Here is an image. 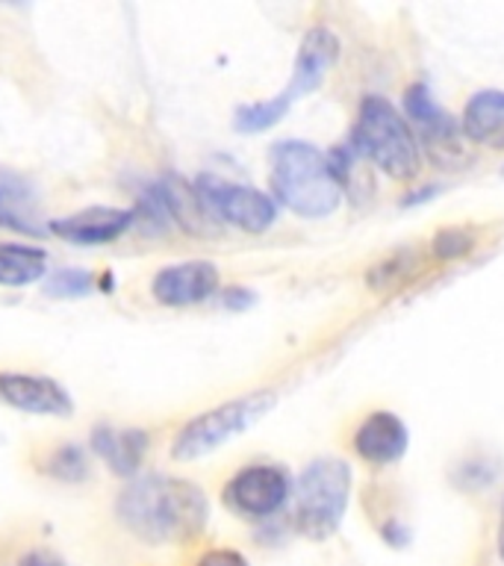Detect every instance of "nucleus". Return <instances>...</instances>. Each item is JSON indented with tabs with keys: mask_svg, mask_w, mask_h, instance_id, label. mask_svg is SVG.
Masks as SVG:
<instances>
[{
	"mask_svg": "<svg viewBox=\"0 0 504 566\" xmlns=\"http://www.w3.org/2000/svg\"><path fill=\"white\" fill-rule=\"evenodd\" d=\"M18 566H69L53 548H30L27 555L18 557Z\"/></svg>",
	"mask_w": 504,
	"mask_h": 566,
	"instance_id": "nucleus-24",
	"label": "nucleus"
},
{
	"mask_svg": "<svg viewBox=\"0 0 504 566\" xmlns=\"http://www.w3.org/2000/svg\"><path fill=\"white\" fill-rule=\"evenodd\" d=\"M292 495V481L283 467L272 463H251L242 467L228 484L221 486V502L230 513L242 520H272L286 507Z\"/></svg>",
	"mask_w": 504,
	"mask_h": 566,
	"instance_id": "nucleus-8",
	"label": "nucleus"
},
{
	"mask_svg": "<svg viewBox=\"0 0 504 566\" xmlns=\"http://www.w3.org/2000/svg\"><path fill=\"white\" fill-rule=\"evenodd\" d=\"M0 405L30 416L65 419L74 413V398L60 380L30 371H0Z\"/></svg>",
	"mask_w": 504,
	"mask_h": 566,
	"instance_id": "nucleus-9",
	"label": "nucleus"
},
{
	"mask_svg": "<svg viewBox=\"0 0 504 566\" xmlns=\"http://www.w3.org/2000/svg\"><path fill=\"white\" fill-rule=\"evenodd\" d=\"M221 283L219 269L207 260H189V263L166 265L154 274L150 281V295L162 307H195V304H203L216 295Z\"/></svg>",
	"mask_w": 504,
	"mask_h": 566,
	"instance_id": "nucleus-10",
	"label": "nucleus"
},
{
	"mask_svg": "<svg viewBox=\"0 0 504 566\" xmlns=\"http://www.w3.org/2000/svg\"><path fill=\"white\" fill-rule=\"evenodd\" d=\"M195 192L212 221H224L230 228L251 233V237H260L277 221L274 198L254 186L233 184L219 175H201L195 180Z\"/></svg>",
	"mask_w": 504,
	"mask_h": 566,
	"instance_id": "nucleus-7",
	"label": "nucleus"
},
{
	"mask_svg": "<svg viewBox=\"0 0 504 566\" xmlns=\"http://www.w3.org/2000/svg\"><path fill=\"white\" fill-rule=\"evenodd\" d=\"M269 186L274 203H283L301 219H327L343 203V186L327 154L301 139L274 142L269 150Z\"/></svg>",
	"mask_w": 504,
	"mask_h": 566,
	"instance_id": "nucleus-2",
	"label": "nucleus"
},
{
	"mask_svg": "<svg viewBox=\"0 0 504 566\" xmlns=\"http://www.w3.org/2000/svg\"><path fill=\"white\" fill-rule=\"evenodd\" d=\"M495 543H498V555H502L504 560V507H502V522H498V537H495Z\"/></svg>",
	"mask_w": 504,
	"mask_h": 566,
	"instance_id": "nucleus-27",
	"label": "nucleus"
},
{
	"mask_svg": "<svg viewBox=\"0 0 504 566\" xmlns=\"http://www.w3.org/2000/svg\"><path fill=\"white\" fill-rule=\"evenodd\" d=\"M460 130L475 145L504 150V92L481 88L469 97L460 115Z\"/></svg>",
	"mask_w": 504,
	"mask_h": 566,
	"instance_id": "nucleus-15",
	"label": "nucleus"
},
{
	"mask_svg": "<svg viewBox=\"0 0 504 566\" xmlns=\"http://www.w3.org/2000/svg\"><path fill=\"white\" fill-rule=\"evenodd\" d=\"M159 189H162V198H166V210L171 224L183 228L186 233H195V237H207L216 221L207 210H203L201 198L195 192V184L189 186L180 177H162L159 180Z\"/></svg>",
	"mask_w": 504,
	"mask_h": 566,
	"instance_id": "nucleus-16",
	"label": "nucleus"
},
{
	"mask_svg": "<svg viewBox=\"0 0 504 566\" xmlns=\"http://www.w3.org/2000/svg\"><path fill=\"white\" fill-rule=\"evenodd\" d=\"M380 534H384V539H387V546H407L410 543V528H407L405 522L401 520H387L384 522V528H380Z\"/></svg>",
	"mask_w": 504,
	"mask_h": 566,
	"instance_id": "nucleus-26",
	"label": "nucleus"
},
{
	"mask_svg": "<svg viewBox=\"0 0 504 566\" xmlns=\"http://www.w3.org/2000/svg\"><path fill=\"white\" fill-rule=\"evenodd\" d=\"M115 516L145 546H186L207 528L210 502L195 481L141 475L118 493Z\"/></svg>",
	"mask_w": 504,
	"mask_h": 566,
	"instance_id": "nucleus-1",
	"label": "nucleus"
},
{
	"mask_svg": "<svg viewBox=\"0 0 504 566\" xmlns=\"http://www.w3.org/2000/svg\"><path fill=\"white\" fill-rule=\"evenodd\" d=\"M35 198L33 192L27 189L21 180L9 175H0V228L18 230V233H30V237H39L42 233V224L35 221Z\"/></svg>",
	"mask_w": 504,
	"mask_h": 566,
	"instance_id": "nucleus-18",
	"label": "nucleus"
},
{
	"mask_svg": "<svg viewBox=\"0 0 504 566\" xmlns=\"http://www.w3.org/2000/svg\"><path fill=\"white\" fill-rule=\"evenodd\" d=\"M48 274V251L24 242H0V286L24 290Z\"/></svg>",
	"mask_w": 504,
	"mask_h": 566,
	"instance_id": "nucleus-17",
	"label": "nucleus"
},
{
	"mask_svg": "<svg viewBox=\"0 0 504 566\" xmlns=\"http://www.w3.org/2000/svg\"><path fill=\"white\" fill-rule=\"evenodd\" d=\"M475 245V237H472V230L466 228H445L440 230L437 237H433V256L440 260V263H449V260H460V256H466Z\"/></svg>",
	"mask_w": 504,
	"mask_h": 566,
	"instance_id": "nucleus-22",
	"label": "nucleus"
},
{
	"mask_svg": "<svg viewBox=\"0 0 504 566\" xmlns=\"http://www.w3.org/2000/svg\"><path fill=\"white\" fill-rule=\"evenodd\" d=\"M256 301V295L245 286H230V290L221 292V307L228 310H248Z\"/></svg>",
	"mask_w": 504,
	"mask_h": 566,
	"instance_id": "nucleus-25",
	"label": "nucleus"
},
{
	"mask_svg": "<svg viewBox=\"0 0 504 566\" xmlns=\"http://www.w3.org/2000/svg\"><path fill=\"white\" fill-rule=\"evenodd\" d=\"M198 566H251L248 564V557L237 548H210V552H203Z\"/></svg>",
	"mask_w": 504,
	"mask_h": 566,
	"instance_id": "nucleus-23",
	"label": "nucleus"
},
{
	"mask_svg": "<svg viewBox=\"0 0 504 566\" xmlns=\"http://www.w3.org/2000/svg\"><path fill=\"white\" fill-rule=\"evenodd\" d=\"M274 401H277V396L272 389H260V392L230 398L224 405L203 410L201 416L189 419L177 431L175 442H171V458L180 460V463H189V460L207 458L212 451H219L221 446L237 440L239 433L251 431L272 410Z\"/></svg>",
	"mask_w": 504,
	"mask_h": 566,
	"instance_id": "nucleus-6",
	"label": "nucleus"
},
{
	"mask_svg": "<svg viewBox=\"0 0 504 566\" xmlns=\"http://www.w3.org/2000/svg\"><path fill=\"white\" fill-rule=\"evenodd\" d=\"M351 467L339 458H318L304 467L295 481V511L292 522L301 537L322 543L334 537L348 511Z\"/></svg>",
	"mask_w": 504,
	"mask_h": 566,
	"instance_id": "nucleus-5",
	"label": "nucleus"
},
{
	"mask_svg": "<svg viewBox=\"0 0 504 566\" xmlns=\"http://www.w3.org/2000/svg\"><path fill=\"white\" fill-rule=\"evenodd\" d=\"M416 269H419V251L416 248L392 251L369 272V286L371 290H396V286L410 281V274H416Z\"/></svg>",
	"mask_w": 504,
	"mask_h": 566,
	"instance_id": "nucleus-19",
	"label": "nucleus"
},
{
	"mask_svg": "<svg viewBox=\"0 0 504 566\" xmlns=\"http://www.w3.org/2000/svg\"><path fill=\"white\" fill-rule=\"evenodd\" d=\"M95 458L104 460V467L118 478L139 475L145 454H148L150 433L141 428H113V424H97L92 437Z\"/></svg>",
	"mask_w": 504,
	"mask_h": 566,
	"instance_id": "nucleus-13",
	"label": "nucleus"
},
{
	"mask_svg": "<svg viewBox=\"0 0 504 566\" xmlns=\"http://www.w3.org/2000/svg\"><path fill=\"white\" fill-rule=\"evenodd\" d=\"M348 145L357 150V157L369 159L371 166L398 184L413 180L422 168V148L413 127L380 95H366L360 101V113Z\"/></svg>",
	"mask_w": 504,
	"mask_h": 566,
	"instance_id": "nucleus-3",
	"label": "nucleus"
},
{
	"mask_svg": "<svg viewBox=\"0 0 504 566\" xmlns=\"http://www.w3.org/2000/svg\"><path fill=\"white\" fill-rule=\"evenodd\" d=\"M44 475L65 481V484H80L88 478V458L86 451L74 446V442H62L48 454L44 463Z\"/></svg>",
	"mask_w": 504,
	"mask_h": 566,
	"instance_id": "nucleus-20",
	"label": "nucleus"
},
{
	"mask_svg": "<svg viewBox=\"0 0 504 566\" xmlns=\"http://www.w3.org/2000/svg\"><path fill=\"white\" fill-rule=\"evenodd\" d=\"M407 446H410V433L407 424L389 410H375L360 422L354 433V451L360 454L371 467H389L405 458Z\"/></svg>",
	"mask_w": 504,
	"mask_h": 566,
	"instance_id": "nucleus-12",
	"label": "nucleus"
},
{
	"mask_svg": "<svg viewBox=\"0 0 504 566\" xmlns=\"http://www.w3.org/2000/svg\"><path fill=\"white\" fill-rule=\"evenodd\" d=\"M336 60H339V39L327 27H313V30H307L304 39H301L290 83L277 95L269 97V101L239 106L237 113H233V127L239 133L272 130L274 124L286 118L292 104H298L301 97H307L309 92H316L325 83V77L330 74Z\"/></svg>",
	"mask_w": 504,
	"mask_h": 566,
	"instance_id": "nucleus-4",
	"label": "nucleus"
},
{
	"mask_svg": "<svg viewBox=\"0 0 504 566\" xmlns=\"http://www.w3.org/2000/svg\"><path fill=\"white\" fill-rule=\"evenodd\" d=\"M95 283L97 277L92 272H86V269H56V272L44 277L42 290L48 298L71 301L95 292Z\"/></svg>",
	"mask_w": 504,
	"mask_h": 566,
	"instance_id": "nucleus-21",
	"label": "nucleus"
},
{
	"mask_svg": "<svg viewBox=\"0 0 504 566\" xmlns=\"http://www.w3.org/2000/svg\"><path fill=\"white\" fill-rule=\"evenodd\" d=\"M136 224V210H118V207H86L62 219L48 221V230L62 242L71 245H106L122 239Z\"/></svg>",
	"mask_w": 504,
	"mask_h": 566,
	"instance_id": "nucleus-11",
	"label": "nucleus"
},
{
	"mask_svg": "<svg viewBox=\"0 0 504 566\" xmlns=\"http://www.w3.org/2000/svg\"><path fill=\"white\" fill-rule=\"evenodd\" d=\"M405 113H407V124H413L416 130L422 133L424 145L433 148V157H437V150H458L460 124L454 122V118H451V115L437 104V101H433L424 83L407 86Z\"/></svg>",
	"mask_w": 504,
	"mask_h": 566,
	"instance_id": "nucleus-14",
	"label": "nucleus"
}]
</instances>
